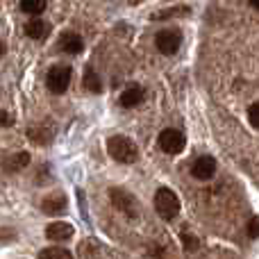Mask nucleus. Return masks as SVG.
<instances>
[{"instance_id":"nucleus-1","label":"nucleus","mask_w":259,"mask_h":259,"mask_svg":"<svg viewBox=\"0 0 259 259\" xmlns=\"http://www.w3.org/2000/svg\"><path fill=\"white\" fill-rule=\"evenodd\" d=\"M107 152L121 164H134L139 159V148L125 134H114L107 141Z\"/></svg>"},{"instance_id":"nucleus-2","label":"nucleus","mask_w":259,"mask_h":259,"mask_svg":"<svg viewBox=\"0 0 259 259\" xmlns=\"http://www.w3.org/2000/svg\"><path fill=\"white\" fill-rule=\"evenodd\" d=\"M155 209L164 221H170L180 214V198L175 196L170 189L161 187L155 193Z\"/></svg>"},{"instance_id":"nucleus-3","label":"nucleus","mask_w":259,"mask_h":259,"mask_svg":"<svg viewBox=\"0 0 259 259\" xmlns=\"http://www.w3.org/2000/svg\"><path fill=\"white\" fill-rule=\"evenodd\" d=\"M180 44H182V34L175 27H166V30H159L155 36V46L161 55H175L180 50Z\"/></svg>"},{"instance_id":"nucleus-4","label":"nucleus","mask_w":259,"mask_h":259,"mask_svg":"<svg viewBox=\"0 0 259 259\" xmlns=\"http://www.w3.org/2000/svg\"><path fill=\"white\" fill-rule=\"evenodd\" d=\"M187 146V137H184L180 130L168 127L159 134V148L166 152V155H180Z\"/></svg>"},{"instance_id":"nucleus-5","label":"nucleus","mask_w":259,"mask_h":259,"mask_svg":"<svg viewBox=\"0 0 259 259\" xmlns=\"http://www.w3.org/2000/svg\"><path fill=\"white\" fill-rule=\"evenodd\" d=\"M46 84H48V89L53 91V94H64V91L68 89V84H71V68L68 66H53L48 71V75H46Z\"/></svg>"},{"instance_id":"nucleus-6","label":"nucleus","mask_w":259,"mask_h":259,"mask_svg":"<svg viewBox=\"0 0 259 259\" xmlns=\"http://www.w3.org/2000/svg\"><path fill=\"white\" fill-rule=\"evenodd\" d=\"M109 198H112V202L118 207V209L123 211V214L127 216H137V198L132 196V193H127L125 189H109Z\"/></svg>"},{"instance_id":"nucleus-7","label":"nucleus","mask_w":259,"mask_h":259,"mask_svg":"<svg viewBox=\"0 0 259 259\" xmlns=\"http://www.w3.org/2000/svg\"><path fill=\"white\" fill-rule=\"evenodd\" d=\"M191 173H193V178H198V180H211L216 175V159L209 155L198 157L191 166Z\"/></svg>"},{"instance_id":"nucleus-8","label":"nucleus","mask_w":259,"mask_h":259,"mask_svg":"<svg viewBox=\"0 0 259 259\" xmlns=\"http://www.w3.org/2000/svg\"><path fill=\"white\" fill-rule=\"evenodd\" d=\"M46 237L50 239V241H68V239L73 237V225L66 223V221H57V223H50L48 228H46Z\"/></svg>"},{"instance_id":"nucleus-9","label":"nucleus","mask_w":259,"mask_h":259,"mask_svg":"<svg viewBox=\"0 0 259 259\" xmlns=\"http://www.w3.org/2000/svg\"><path fill=\"white\" fill-rule=\"evenodd\" d=\"M50 34V23L41 21V18H32L30 23H25V36H30V39H46V36Z\"/></svg>"},{"instance_id":"nucleus-10","label":"nucleus","mask_w":259,"mask_h":259,"mask_svg":"<svg viewBox=\"0 0 259 259\" xmlns=\"http://www.w3.org/2000/svg\"><path fill=\"white\" fill-rule=\"evenodd\" d=\"M59 44H62L64 53H68V55H80L82 48H84L80 34H75V32H64L62 39H59Z\"/></svg>"},{"instance_id":"nucleus-11","label":"nucleus","mask_w":259,"mask_h":259,"mask_svg":"<svg viewBox=\"0 0 259 259\" xmlns=\"http://www.w3.org/2000/svg\"><path fill=\"white\" fill-rule=\"evenodd\" d=\"M41 209H44L46 214H62V211L66 209V196H64V193H53V196L44 198Z\"/></svg>"},{"instance_id":"nucleus-12","label":"nucleus","mask_w":259,"mask_h":259,"mask_svg":"<svg viewBox=\"0 0 259 259\" xmlns=\"http://www.w3.org/2000/svg\"><path fill=\"white\" fill-rule=\"evenodd\" d=\"M27 164H30V155H27V152H14V155H9V157H5L3 159V168L12 170V173L23 170Z\"/></svg>"},{"instance_id":"nucleus-13","label":"nucleus","mask_w":259,"mask_h":259,"mask_svg":"<svg viewBox=\"0 0 259 259\" xmlns=\"http://www.w3.org/2000/svg\"><path fill=\"white\" fill-rule=\"evenodd\" d=\"M121 105L125 109H130V107H137L139 103L143 100V87H139V84H134V87H130V89H125L121 94Z\"/></svg>"},{"instance_id":"nucleus-14","label":"nucleus","mask_w":259,"mask_h":259,"mask_svg":"<svg viewBox=\"0 0 259 259\" xmlns=\"http://www.w3.org/2000/svg\"><path fill=\"white\" fill-rule=\"evenodd\" d=\"M84 87H87V91H91V94H100V91H103V84H100L98 73H96L91 66L84 71Z\"/></svg>"},{"instance_id":"nucleus-15","label":"nucleus","mask_w":259,"mask_h":259,"mask_svg":"<svg viewBox=\"0 0 259 259\" xmlns=\"http://www.w3.org/2000/svg\"><path fill=\"white\" fill-rule=\"evenodd\" d=\"M187 14H191V9L189 7H173V9H164V12H157L152 14V21H166V18H178V16H187Z\"/></svg>"},{"instance_id":"nucleus-16","label":"nucleus","mask_w":259,"mask_h":259,"mask_svg":"<svg viewBox=\"0 0 259 259\" xmlns=\"http://www.w3.org/2000/svg\"><path fill=\"white\" fill-rule=\"evenodd\" d=\"M21 9L25 14H32V16H39L46 9V0H21Z\"/></svg>"},{"instance_id":"nucleus-17","label":"nucleus","mask_w":259,"mask_h":259,"mask_svg":"<svg viewBox=\"0 0 259 259\" xmlns=\"http://www.w3.org/2000/svg\"><path fill=\"white\" fill-rule=\"evenodd\" d=\"M39 257L41 259H71L73 257V252L71 250H66V248H44V250L39 252Z\"/></svg>"},{"instance_id":"nucleus-18","label":"nucleus","mask_w":259,"mask_h":259,"mask_svg":"<svg viewBox=\"0 0 259 259\" xmlns=\"http://www.w3.org/2000/svg\"><path fill=\"white\" fill-rule=\"evenodd\" d=\"M182 246H184V250H189V252H196L198 248H200V241H198L193 234H187V232H182Z\"/></svg>"},{"instance_id":"nucleus-19","label":"nucleus","mask_w":259,"mask_h":259,"mask_svg":"<svg viewBox=\"0 0 259 259\" xmlns=\"http://www.w3.org/2000/svg\"><path fill=\"white\" fill-rule=\"evenodd\" d=\"M248 118H250V125L257 130L259 127V103H252L248 107Z\"/></svg>"},{"instance_id":"nucleus-20","label":"nucleus","mask_w":259,"mask_h":259,"mask_svg":"<svg viewBox=\"0 0 259 259\" xmlns=\"http://www.w3.org/2000/svg\"><path fill=\"white\" fill-rule=\"evenodd\" d=\"M12 123H14L12 114H7L5 109H0V127H7V125H12Z\"/></svg>"},{"instance_id":"nucleus-21","label":"nucleus","mask_w":259,"mask_h":259,"mask_svg":"<svg viewBox=\"0 0 259 259\" xmlns=\"http://www.w3.org/2000/svg\"><path fill=\"white\" fill-rule=\"evenodd\" d=\"M248 234H250V239H257V219H250V223H248Z\"/></svg>"},{"instance_id":"nucleus-22","label":"nucleus","mask_w":259,"mask_h":259,"mask_svg":"<svg viewBox=\"0 0 259 259\" xmlns=\"http://www.w3.org/2000/svg\"><path fill=\"white\" fill-rule=\"evenodd\" d=\"M250 7L252 9H259V0H250Z\"/></svg>"},{"instance_id":"nucleus-23","label":"nucleus","mask_w":259,"mask_h":259,"mask_svg":"<svg viewBox=\"0 0 259 259\" xmlns=\"http://www.w3.org/2000/svg\"><path fill=\"white\" fill-rule=\"evenodd\" d=\"M3 55H5V46L0 44V57H3Z\"/></svg>"},{"instance_id":"nucleus-24","label":"nucleus","mask_w":259,"mask_h":259,"mask_svg":"<svg viewBox=\"0 0 259 259\" xmlns=\"http://www.w3.org/2000/svg\"><path fill=\"white\" fill-rule=\"evenodd\" d=\"M166 3H170V0H166Z\"/></svg>"}]
</instances>
